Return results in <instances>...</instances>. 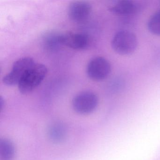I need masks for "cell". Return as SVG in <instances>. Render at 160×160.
<instances>
[{"instance_id":"obj_1","label":"cell","mask_w":160,"mask_h":160,"mask_svg":"<svg viewBox=\"0 0 160 160\" xmlns=\"http://www.w3.org/2000/svg\"><path fill=\"white\" fill-rule=\"evenodd\" d=\"M47 72L45 65L42 63H34L26 72L18 85L19 92L22 94L31 92L42 82Z\"/></svg>"},{"instance_id":"obj_2","label":"cell","mask_w":160,"mask_h":160,"mask_svg":"<svg viewBox=\"0 0 160 160\" xmlns=\"http://www.w3.org/2000/svg\"><path fill=\"white\" fill-rule=\"evenodd\" d=\"M138 44L136 36L127 30H121L116 32L111 41L113 50L122 56L132 54L136 50Z\"/></svg>"},{"instance_id":"obj_3","label":"cell","mask_w":160,"mask_h":160,"mask_svg":"<svg viewBox=\"0 0 160 160\" xmlns=\"http://www.w3.org/2000/svg\"><path fill=\"white\" fill-rule=\"evenodd\" d=\"M33 59L24 57L14 63L12 70L3 77L2 81L6 86L18 85L26 72L35 63Z\"/></svg>"},{"instance_id":"obj_4","label":"cell","mask_w":160,"mask_h":160,"mask_svg":"<svg viewBox=\"0 0 160 160\" xmlns=\"http://www.w3.org/2000/svg\"><path fill=\"white\" fill-rule=\"evenodd\" d=\"M98 104V98L94 92L84 91L74 96L72 101L74 110L78 114H88L93 112Z\"/></svg>"},{"instance_id":"obj_5","label":"cell","mask_w":160,"mask_h":160,"mask_svg":"<svg viewBox=\"0 0 160 160\" xmlns=\"http://www.w3.org/2000/svg\"><path fill=\"white\" fill-rule=\"evenodd\" d=\"M111 71L110 62L105 58L98 57L90 61L87 66L89 77L94 81H102L108 77Z\"/></svg>"},{"instance_id":"obj_6","label":"cell","mask_w":160,"mask_h":160,"mask_svg":"<svg viewBox=\"0 0 160 160\" xmlns=\"http://www.w3.org/2000/svg\"><path fill=\"white\" fill-rule=\"evenodd\" d=\"M91 13V5L86 2H74L70 4L68 9L70 19L77 23H83L87 21Z\"/></svg>"},{"instance_id":"obj_7","label":"cell","mask_w":160,"mask_h":160,"mask_svg":"<svg viewBox=\"0 0 160 160\" xmlns=\"http://www.w3.org/2000/svg\"><path fill=\"white\" fill-rule=\"evenodd\" d=\"M62 45L77 50H82L89 46L90 40L87 34L83 33L70 32L61 34Z\"/></svg>"},{"instance_id":"obj_8","label":"cell","mask_w":160,"mask_h":160,"mask_svg":"<svg viewBox=\"0 0 160 160\" xmlns=\"http://www.w3.org/2000/svg\"><path fill=\"white\" fill-rule=\"evenodd\" d=\"M138 9L137 4L131 0H121L112 5L109 11L117 15L126 16L135 13Z\"/></svg>"},{"instance_id":"obj_9","label":"cell","mask_w":160,"mask_h":160,"mask_svg":"<svg viewBox=\"0 0 160 160\" xmlns=\"http://www.w3.org/2000/svg\"><path fill=\"white\" fill-rule=\"evenodd\" d=\"M67 135L66 126L61 122H55L49 126L48 135L49 138L55 143H60L64 140Z\"/></svg>"},{"instance_id":"obj_10","label":"cell","mask_w":160,"mask_h":160,"mask_svg":"<svg viewBox=\"0 0 160 160\" xmlns=\"http://www.w3.org/2000/svg\"><path fill=\"white\" fill-rule=\"evenodd\" d=\"M15 149L11 140L2 138L0 140V159L12 160L14 157Z\"/></svg>"},{"instance_id":"obj_11","label":"cell","mask_w":160,"mask_h":160,"mask_svg":"<svg viewBox=\"0 0 160 160\" xmlns=\"http://www.w3.org/2000/svg\"><path fill=\"white\" fill-rule=\"evenodd\" d=\"M61 34L54 32L47 34L43 41L46 48L49 50H54L62 45L60 41Z\"/></svg>"},{"instance_id":"obj_12","label":"cell","mask_w":160,"mask_h":160,"mask_svg":"<svg viewBox=\"0 0 160 160\" xmlns=\"http://www.w3.org/2000/svg\"><path fill=\"white\" fill-rule=\"evenodd\" d=\"M148 29L152 34L160 36V11L154 13L148 23Z\"/></svg>"},{"instance_id":"obj_13","label":"cell","mask_w":160,"mask_h":160,"mask_svg":"<svg viewBox=\"0 0 160 160\" xmlns=\"http://www.w3.org/2000/svg\"><path fill=\"white\" fill-rule=\"evenodd\" d=\"M4 105H5V102H4V99L1 96L0 98V109H1V110L3 109L4 107Z\"/></svg>"}]
</instances>
